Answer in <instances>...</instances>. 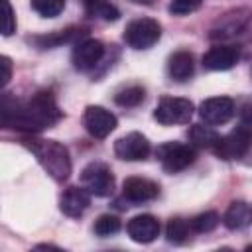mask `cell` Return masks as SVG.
<instances>
[{"instance_id":"obj_14","label":"cell","mask_w":252,"mask_h":252,"mask_svg":"<svg viewBox=\"0 0 252 252\" xmlns=\"http://www.w3.org/2000/svg\"><path fill=\"white\" fill-rule=\"evenodd\" d=\"M159 193V185L146 177H128L122 185V195L132 203H146L156 199Z\"/></svg>"},{"instance_id":"obj_7","label":"cell","mask_w":252,"mask_h":252,"mask_svg":"<svg viewBox=\"0 0 252 252\" xmlns=\"http://www.w3.org/2000/svg\"><path fill=\"white\" fill-rule=\"evenodd\" d=\"M158 158L161 161V167L167 173H177L195 161V150L185 144L169 142V144H163L158 148Z\"/></svg>"},{"instance_id":"obj_18","label":"cell","mask_w":252,"mask_h":252,"mask_svg":"<svg viewBox=\"0 0 252 252\" xmlns=\"http://www.w3.org/2000/svg\"><path fill=\"white\" fill-rule=\"evenodd\" d=\"M250 220H252V207L244 201H232L222 217L224 226L230 230H240V228L248 226Z\"/></svg>"},{"instance_id":"obj_10","label":"cell","mask_w":252,"mask_h":252,"mask_svg":"<svg viewBox=\"0 0 252 252\" xmlns=\"http://www.w3.org/2000/svg\"><path fill=\"white\" fill-rule=\"evenodd\" d=\"M83 126L93 138H106L116 128V116L102 106H87L83 114Z\"/></svg>"},{"instance_id":"obj_29","label":"cell","mask_w":252,"mask_h":252,"mask_svg":"<svg viewBox=\"0 0 252 252\" xmlns=\"http://www.w3.org/2000/svg\"><path fill=\"white\" fill-rule=\"evenodd\" d=\"M244 163H246V165H252V144H250L248 152L244 154Z\"/></svg>"},{"instance_id":"obj_28","label":"cell","mask_w":252,"mask_h":252,"mask_svg":"<svg viewBox=\"0 0 252 252\" xmlns=\"http://www.w3.org/2000/svg\"><path fill=\"white\" fill-rule=\"evenodd\" d=\"M0 65H2V81H0V85L6 87L8 81L12 79V61H10V57L4 55V57L0 59Z\"/></svg>"},{"instance_id":"obj_5","label":"cell","mask_w":252,"mask_h":252,"mask_svg":"<svg viewBox=\"0 0 252 252\" xmlns=\"http://www.w3.org/2000/svg\"><path fill=\"white\" fill-rule=\"evenodd\" d=\"M161 35V26L152 18H138L132 20L124 30V41L132 49H150L158 43Z\"/></svg>"},{"instance_id":"obj_12","label":"cell","mask_w":252,"mask_h":252,"mask_svg":"<svg viewBox=\"0 0 252 252\" xmlns=\"http://www.w3.org/2000/svg\"><path fill=\"white\" fill-rule=\"evenodd\" d=\"M240 59V53L234 45H215L203 55V67L209 71H226L232 69Z\"/></svg>"},{"instance_id":"obj_2","label":"cell","mask_w":252,"mask_h":252,"mask_svg":"<svg viewBox=\"0 0 252 252\" xmlns=\"http://www.w3.org/2000/svg\"><path fill=\"white\" fill-rule=\"evenodd\" d=\"M24 146L35 156L37 163L55 181H65L71 175V158L61 142L45 138H26Z\"/></svg>"},{"instance_id":"obj_19","label":"cell","mask_w":252,"mask_h":252,"mask_svg":"<svg viewBox=\"0 0 252 252\" xmlns=\"http://www.w3.org/2000/svg\"><path fill=\"white\" fill-rule=\"evenodd\" d=\"M191 230H193L191 222H187L181 217H173V219H169V222L165 226V236L173 244H183V242L189 240V232Z\"/></svg>"},{"instance_id":"obj_1","label":"cell","mask_w":252,"mask_h":252,"mask_svg":"<svg viewBox=\"0 0 252 252\" xmlns=\"http://www.w3.org/2000/svg\"><path fill=\"white\" fill-rule=\"evenodd\" d=\"M61 118V110L55 104L51 93H37L28 100H2V122L4 126L22 132H41L51 128Z\"/></svg>"},{"instance_id":"obj_15","label":"cell","mask_w":252,"mask_h":252,"mask_svg":"<svg viewBox=\"0 0 252 252\" xmlns=\"http://www.w3.org/2000/svg\"><path fill=\"white\" fill-rule=\"evenodd\" d=\"M91 205V193L85 187H69L61 199H59V209L67 217H81Z\"/></svg>"},{"instance_id":"obj_20","label":"cell","mask_w":252,"mask_h":252,"mask_svg":"<svg viewBox=\"0 0 252 252\" xmlns=\"http://www.w3.org/2000/svg\"><path fill=\"white\" fill-rule=\"evenodd\" d=\"M87 12H89V16L104 20V22H116L120 18L118 8L106 0H87Z\"/></svg>"},{"instance_id":"obj_26","label":"cell","mask_w":252,"mask_h":252,"mask_svg":"<svg viewBox=\"0 0 252 252\" xmlns=\"http://www.w3.org/2000/svg\"><path fill=\"white\" fill-rule=\"evenodd\" d=\"M203 4V0H171L169 2V12L175 16H185L195 12L199 6Z\"/></svg>"},{"instance_id":"obj_6","label":"cell","mask_w":252,"mask_h":252,"mask_svg":"<svg viewBox=\"0 0 252 252\" xmlns=\"http://www.w3.org/2000/svg\"><path fill=\"white\" fill-rule=\"evenodd\" d=\"M81 183L94 197H108L114 191V175L102 161L89 163L81 173Z\"/></svg>"},{"instance_id":"obj_17","label":"cell","mask_w":252,"mask_h":252,"mask_svg":"<svg viewBox=\"0 0 252 252\" xmlns=\"http://www.w3.org/2000/svg\"><path fill=\"white\" fill-rule=\"evenodd\" d=\"M193 71H195V63H193V55L189 51L179 49V51L169 55V59H167V73H169V77L173 81L183 83V81L191 79Z\"/></svg>"},{"instance_id":"obj_23","label":"cell","mask_w":252,"mask_h":252,"mask_svg":"<svg viewBox=\"0 0 252 252\" xmlns=\"http://www.w3.org/2000/svg\"><path fill=\"white\" fill-rule=\"evenodd\" d=\"M219 222H220V217L215 211H205L191 220V228L193 232H211L219 226Z\"/></svg>"},{"instance_id":"obj_8","label":"cell","mask_w":252,"mask_h":252,"mask_svg":"<svg viewBox=\"0 0 252 252\" xmlns=\"http://www.w3.org/2000/svg\"><path fill=\"white\" fill-rule=\"evenodd\" d=\"M199 116L209 126H220L226 124L234 116V100L228 96H213L201 102Z\"/></svg>"},{"instance_id":"obj_25","label":"cell","mask_w":252,"mask_h":252,"mask_svg":"<svg viewBox=\"0 0 252 252\" xmlns=\"http://www.w3.org/2000/svg\"><path fill=\"white\" fill-rule=\"evenodd\" d=\"M120 230V219L114 215H100L94 222V234L98 236H110Z\"/></svg>"},{"instance_id":"obj_21","label":"cell","mask_w":252,"mask_h":252,"mask_svg":"<svg viewBox=\"0 0 252 252\" xmlns=\"http://www.w3.org/2000/svg\"><path fill=\"white\" fill-rule=\"evenodd\" d=\"M219 134L217 132H213L209 126H201V124H197V126H193L191 130H189V140H191V144L193 146H199V148H215L217 146V142H219Z\"/></svg>"},{"instance_id":"obj_27","label":"cell","mask_w":252,"mask_h":252,"mask_svg":"<svg viewBox=\"0 0 252 252\" xmlns=\"http://www.w3.org/2000/svg\"><path fill=\"white\" fill-rule=\"evenodd\" d=\"M16 30V18H14V10L10 6L8 0H2V33L4 35H12Z\"/></svg>"},{"instance_id":"obj_4","label":"cell","mask_w":252,"mask_h":252,"mask_svg":"<svg viewBox=\"0 0 252 252\" xmlns=\"http://www.w3.org/2000/svg\"><path fill=\"white\" fill-rule=\"evenodd\" d=\"M250 144H252V124L240 120V126L230 134H226L224 138H219L213 150L222 159H238V158H244Z\"/></svg>"},{"instance_id":"obj_9","label":"cell","mask_w":252,"mask_h":252,"mask_svg":"<svg viewBox=\"0 0 252 252\" xmlns=\"http://www.w3.org/2000/svg\"><path fill=\"white\" fill-rule=\"evenodd\" d=\"M150 142L140 132H128L114 142V154L124 161H140L150 156Z\"/></svg>"},{"instance_id":"obj_30","label":"cell","mask_w":252,"mask_h":252,"mask_svg":"<svg viewBox=\"0 0 252 252\" xmlns=\"http://www.w3.org/2000/svg\"><path fill=\"white\" fill-rule=\"evenodd\" d=\"M134 2H138V4H148V6H150V4H154L156 0H134Z\"/></svg>"},{"instance_id":"obj_31","label":"cell","mask_w":252,"mask_h":252,"mask_svg":"<svg viewBox=\"0 0 252 252\" xmlns=\"http://www.w3.org/2000/svg\"><path fill=\"white\" fill-rule=\"evenodd\" d=\"M246 250H252V244H250V246H246Z\"/></svg>"},{"instance_id":"obj_16","label":"cell","mask_w":252,"mask_h":252,"mask_svg":"<svg viewBox=\"0 0 252 252\" xmlns=\"http://www.w3.org/2000/svg\"><path fill=\"white\" fill-rule=\"evenodd\" d=\"M248 20H250V12L244 10V8H238V10L230 12V14H224V16L219 20L217 28H213L211 37H215V39H217V37L224 39V37H230V35H234V33H240V30L246 28Z\"/></svg>"},{"instance_id":"obj_3","label":"cell","mask_w":252,"mask_h":252,"mask_svg":"<svg viewBox=\"0 0 252 252\" xmlns=\"http://www.w3.org/2000/svg\"><path fill=\"white\" fill-rule=\"evenodd\" d=\"M193 102L189 98H179V96H161L156 110L154 118L163 124V126H173V124H187L193 116Z\"/></svg>"},{"instance_id":"obj_24","label":"cell","mask_w":252,"mask_h":252,"mask_svg":"<svg viewBox=\"0 0 252 252\" xmlns=\"http://www.w3.org/2000/svg\"><path fill=\"white\" fill-rule=\"evenodd\" d=\"M32 8L43 18H55L63 12L65 0H32Z\"/></svg>"},{"instance_id":"obj_13","label":"cell","mask_w":252,"mask_h":252,"mask_svg":"<svg viewBox=\"0 0 252 252\" xmlns=\"http://www.w3.org/2000/svg\"><path fill=\"white\" fill-rule=\"evenodd\" d=\"M126 230H128V236L134 242L148 244V242H154L158 238V234H159V222L152 215H138V217H134V219L128 220Z\"/></svg>"},{"instance_id":"obj_11","label":"cell","mask_w":252,"mask_h":252,"mask_svg":"<svg viewBox=\"0 0 252 252\" xmlns=\"http://www.w3.org/2000/svg\"><path fill=\"white\" fill-rule=\"evenodd\" d=\"M104 55V45L98 39H81L79 43H75L73 53H71V61L73 67L77 71H91L98 65V61Z\"/></svg>"},{"instance_id":"obj_22","label":"cell","mask_w":252,"mask_h":252,"mask_svg":"<svg viewBox=\"0 0 252 252\" xmlns=\"http://www.w3.org/2000/svg\"><path fill=\"white\" fill-rule=\"evenodd\" d=\"M144 87L140 85H130V87H124L120 89L116 94H114V102L120 104V106H136L144 100Z\"/></svg>"}]
</instances>
